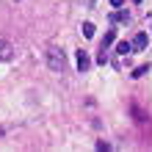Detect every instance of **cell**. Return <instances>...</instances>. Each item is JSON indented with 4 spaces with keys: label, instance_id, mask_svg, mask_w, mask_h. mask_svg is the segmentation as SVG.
Segmentation results:
<instances>
[{
    "label": "cell",
    "instance_id": "1",
    "mask_svg": "<svg viewBox=\"0 0 152 152\" xmlns=\"http://www.w3.org/2000/svg\"><path fill=\"white\" fill-rule=\"evenodd\" d=\"M44 58H47V66L53 69V72H64L66 69V56H64V50L56 47V44H50V47L44 50Z\"/></svg>",
    "mask_w": 152,
    "mask_h": 152
},
{
    "label": "cell",
    "instance_id": "2",
    "mask_svg": "<svg viewBox=\"0 0 152 152\" xmlns=\"http://www.w3.org/2000/svg\"><path fill=\"white\" fill-rule=\"evenodd\" d=\"M75 61H77V69H80V72H88V66H91V58L86 56V50H77V53H75Z\"/></svg>",
    "mask_w": 152,
    "mask_h": 152
},
{
    "label": "cell",
    "instance_id": "3",
    "mask_svg": "<svg viewBox=\"0 0 152 152\" xmlns=\"http://www.w3.org/2000/svg\"><path fill=\"white\" fill-rule=\"evenodd\" d=\"M11 56H14V44L6 42V39H0V61H8Z\"/></svg>",
    "mask_w": 152,
    "mask_h": 152
},
{
    "label": "cell",
    "instance_id": "4",
    "mask_svg": "<svg viewBox=\"0 0 152 152\" xmlns=\"http://www.w3.org/2000/svg\"><path fill=\"white\" fill-rule=\"evenodd\" d=\"M147 42H149L147 33H136V36H133V50H144V47H147Z\"/></svg>",
    "mask_w": 152,
    "mask_h": 152
},
{
    "label": "cell",
    "instance_id": "5",
    "mask_svg": "<svg viewBox=\"0 0 152 152\" xmlns=\"http://www.w3.org/2000/svg\"><path fill=\"white\" fill-rule=\"evenodd\" d=\"M113 42H116V31H108V33L102 36V42H100V47H111Z\"/></svg>",
    "mask_w": 152,
    "mask_h": 152
},
{
    "label": "cell",
    "instance_id": "6",
    "mask_svg": "<svg viewBox=\"0 0 152 152\" xmlns=\"http://www.w3.org/2000/svg\"><path fill=\"white\" fill-rule=\"evenodd\" d=\"M130 50H133V42H119L116 44V53H119V56H127Z\"/></svg>",
    "mask_w": 152,
    "mask_h": 152
},
{
    "label": "cell",
    "instance_id": "7",
    "mask_svg": "<svg viewBox=\"0 0 152 152\" xmlns=\"http://www.w3.org/2000/svg\"><path fill=\"white\" fill-rule=\"evenodd\" d=\"M111 20H113V22H127V20H130V14L124 11V8H119L116 14H111Z\"/></svg>",
    "mask_w": 152,
    "mask_h": 152
},
{
    "label": "cell",
    "instance_id": "8",
    "mask_svg": "<svg viewBox=\"0 0 152 152\" xmlns=\"http://www.w3.org/2000/svg\"><path fill=\"white\" fill-rule=\"evenodd\" d=\"M80 31H83V36H86V39H91V36H94V25H91V22H83V25H80Z\"/></svg>",
    "mask_w": 152,
    "mask_h": 152
},
{
    "label": "cell",
    "instance_id": "9",
    "mask_svg": "<svg viewBox=\"0 0 152 152\" xmlns=\"http://www.w3.org/2000/svg\"><path fill=\"white\" fill-rule=\"evenodd\" d=\"M97 64H108V47H100V53H97Z\"/></svg>",
    "mask_w": 152,
    "mask_h": 152
},
{
    "label": "cell",
    "instance_id": "10",
    "mask_svg": "<svg viewBox=\"0 0 152 152\" xmlns=\"http://www.w3.org/2000/svg\"><path fill=\"white\" fill-rule=\"evenodd\" d=\"M147 72H149V66H138L136 72H133V77H141V75H147Z\"/></svg>",
    "mask_w": 152,
    "mask_h": 152
},
{
    "label": "cell",
    "instance_id": "11",
    "mask_svg": "<svg viewBox=\"0 0 152 152\" xmlns=\"http://www.w3.org/2000/svg\"><path fill=\"white\" fill-rule=\"evenodd\" d=\"M111 6H116V8H122V6H124V0H111Z\"/></svg>",
    "mask_w": 152,
    "mask_h": 152
},
{
    "label": "cell",
    "instance_id": "12",
    "mask_svg": "<svg viewBox=\"0 0 152 152\" xmlns=\"http://www.w3.org/2000/svg\"><path fill=\"white\" fill-rule=\"evenodd\" d=\"M133 3H141V0H133Z\"/></svg>",
    "mask_w": 152,
    "mask_h": 152
}]
</instances>
